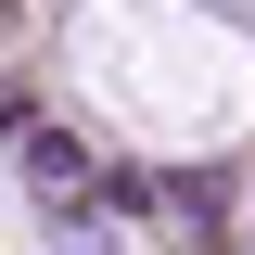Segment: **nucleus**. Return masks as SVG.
<instances>
[{"instance_id":"3","label":"nucleus","mask_w":255,"mask_h":255,"mask_svg":"<svg viewBox=\"0 0 255 255\" xmlns=\"http://www.w3.org/2000/svg\"><path fill=\"white\" fill-rule=\"evenodd\" d=\"M77 255H115V243H77Z\"/></svg>"},{"instance_id":"1","label":"nucleus","mask_w":255,"mask_h":255,"mask_svg":"<svg viewBox=\"0 0 255 255\" xmlns=\"http://www.w3.org/2000/svg\"><path fill=\"white\" fill-rule=\"evenodd\" d=\"M13 179H26L38 204H90L102 166H90V140H77V128H13Z\"/></svg>"},{"instance_id":"2","label":"nucleus","mask_w":255,"mask_h":255,"mask_svg":"<svg viewBox=\"0 0 255 255\" xmlns=\"http://www.w3.org/2000/svg\"><path fill=\"white\" fill-rule=\"evenodd\" d=\"M140 204H153V217L179 230L191 255H217V243H230V191H217V179H191V166H166V179H140Z\"/></svg>"}]
</instances>
